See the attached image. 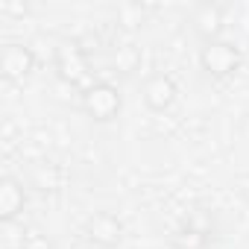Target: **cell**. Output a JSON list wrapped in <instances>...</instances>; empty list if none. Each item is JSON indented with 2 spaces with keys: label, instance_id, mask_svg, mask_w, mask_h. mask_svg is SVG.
Returning <instances> with one entry per match:
<instances>
[{
  "label": "cell",
  "instance_id": "obj_1",
  "mask_svg": "<svg viewBox=\"0 0 249 249\" xmlns=\"http://www.w3.org/2000/svg\"><path fill=\"white\" fill-rule=\"evenodd\" d=\"M199 65L208 76L214 79H223V76H231L237 68H240V50L231 44V41H208L199 53Z\"/></svg>",
  "mask_w": 249,
  "mask_h": 249
},
{
  "label": "cell",
  "instance_id": "obj_2",
  "mask_svg": "<svg viewBox=\"0 0 249 249\" xmlns=\"http://www.w3.org/2000/svg\"><path fill=\"white\" fill-rule=\"evenodd\" d=\"M82 108H85L88 117H94V120H100V123H108V120H114L117 111H120V94H117V88L108 85V82H94V85L82 94Z\"/></svg>",
  "mask_w": 249,
  "mask_h": 249
},
{
  "label": "cell",
  "instance_id": "obj_3",
  "mask_svg": "<svg viewBox=\"0 0 249 249\" xmlns=\"http://www.w3.org/2000/svg\"><path fill=\"white\" fill-rule=\"evenodd\" d=\"M56 71L68 82H82L88 76V59L76 41H62L56 47Z\"/></svg>",
  "mask_w": 249,
  "mask_h": 249
},
{
  "label": "cell",
  "instance_id": "obj_4",
  "mask_svg": "<svg viewBox=\"0 0 249 249\" xmlns=\"http://www.w3.org/2000/svg\"><path fill=\"white\" fill-rule=\"evenodd\" d=\"M33 65H36V56H33V50L24 47V44H9V47L3 50V59H0V71H3V76L12 79V82L30 76V73H33Z\"/></svg>",
  "mask_w": 249,
  "mask_h": 249
},
{
  "label": "cell",
  "instance_id": "obj_5",
  "mask_svg": "<svg viewBox=\"0 0 249 249\" xmlns=\"http://www.w3.org/2000/svg\"><path fill=\"white\" fill-rule=\"evenodd\" d=\"M173 100H176V85H173L170 76L156 73V76H150V79L144 82V103H147L153 111H164V108H170Z\"/></svg>",
  "mask_w": 249,
  "mask_h": 249
},
{
  "label": "cell",
  "instance_id": "obj_6",
  "mask_svg": "<svg viewBox=\"0 0 249 249\" xmlns=\"http://www.w3.org/2000/svg\"><path fill=\"white\" fill-rule=\"evenodd\" d=\"M85 231H88V237H91L97 246H114V243L120 240L123 226H120V220L111 217V214H94V217L85 223Z\"/></svg>",
  "mask_w": 249,
  "mask_h": 249
},
{
  "label": "cell",
  "instance_id": "obj_7",
  "mask_svg": "<svg viewBox=\"0 0 249 249\" xmlns=\"http://www.w3.org/2000/svg\"><path fill=\"white\" fill-rule=\"evenodd\" d=\"M194 30L205 38V44L208 41H217V36H220V30H223V9L220 6H211V3H202V6H196L194 9Z\"/></svg>",
  "mask_w": 249,
  "mask_h": 249
},
{
  "label": "cell",
  "instance_id": "obj_8",
  "mask_svg": "<svg viewBox=\"0 0 249 249\" xmlns=\"http://www.w3.org/2000/svg\"><path fill=\"white\" fill-rule=\"evenodd\" d=\"M21 211H24V188H21L15 179L6 176L3 182H0V217L9 223V220H15Z\"/></svg>",
  "mask_w": 249,
  "mask_h": 249
},
{
  "label": "cell",
  "instance_id": "obj_9",
  "mask_svg": "<svg viewBox=\"0 0 249 249\" xmlns=\"http://www.w3.org/2000/svg\"><path fill=\"white\" fill-rule=\"evenodd\" d=\"M24 249H50V243H47L41 234H30V237L24 240Z\"/></svg>",
  "mask_w": 249,
  "mask_h": 249
}]
</instances>
